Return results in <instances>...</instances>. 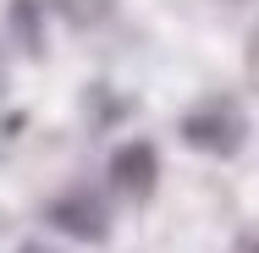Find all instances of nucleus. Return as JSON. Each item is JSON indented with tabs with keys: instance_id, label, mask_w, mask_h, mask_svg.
Returning <instances> with one entry per match:
<instances>
[{
	"instance_id": "obj_1",
	"label": "nucleus",
	"mask_w": 259,
	"mask_h": 253,
	"mask_svg": "<svg viewBox=\"0 0 259 253\" xmlns=\"http://www.w3.org/2000/svg\"><path fill=\"white\" fill-rule=\"evenodd\" d=\"M110 187H121V193H149L155 187V149L149 143H121V149L110 154Z\"/></svg>"
},
{
	"instance_id": "obj_2",
	"label": "nucleus",
	"mask_w": 259,
	"mask_h": 253,
	"mask_svg": "<svg viewBox=\"0 0 259 253\" xmlns=\"http://www.w3.org/2000/svg\"><path fill=\"white\" fill-rule=\"evenodd\" d=\"M50 226L83 237V242H94V237H105V209H100V198H89V193H72V198L50 204Z\"/></svg>"
},
{
	"instance_id": "obj_3",
	"label": "nucleus",
	"mask_w": 259,
	"mask_h": 253,
	"mask_svg": "<svg viewBox=\"0 0 259 253\" xmlns=\"http://www.w3.org/2000/svg\"><path fill=\"white\" fill-rule=\"evenodd\" d=\"M182 138H188V143H199V149L226 154L232 143H237V121H232L226 110H199V116H188V121H182Z\"/></svg>"
},
{
	"instance_id": "obj_4",
	"label": "nucleus",
	"mask_w": 259,
	"mask_h": 253,
	"mask_svg": "<svg viewBox=\"0 0 259 253\" xmlns=\"http://www.w3.org/2000/svg\"><path fill=\"white\" fill-rule=\"evenodd\" d=\"M22 253H55V248H45V242H28V248H22Z\"/></svg>"
}]
</instances>
